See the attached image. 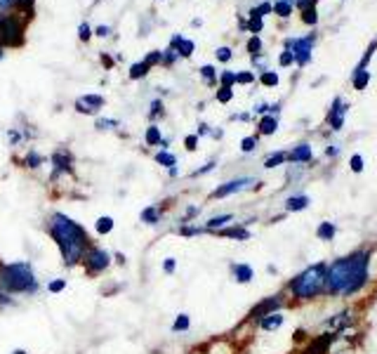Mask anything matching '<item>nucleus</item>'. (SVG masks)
Listing matches in <instances>:
<instances>
[{"mask_svg":"<svg viewBox=\"0 0 377 354\" xmlns=\"http://www.w3.org/2000/svg\"><path fill=\"white\" fill-rule=\"evenodd\" d=\"M210 130H212V128L207 125V123H198V130H196V135H198V137H205V135H210Z\"/></svg>","mask_w":377,"mask_h":354,"instance_id":"obj_57","label":"nucleus"},{"mask_svg":"<svg viewBox=\"0 0 377 354\" xmlns=\"http://www.w3.org/2000/svg\"><path fill=\"white\" fill-rule=\"evenodd\" d=\"M370 279V253L356 250V253L340 257L333 265L326 267V293L328 295H356Z\"/></svg>","mask_w":377,"mask_h":354,"instance_id":"obj_2","label":"nucleus"},{"mask_svg":"<svg viewBox=\"0 0 377 354\" xmlns=\"http://www.w3.org/2000/svg\"><path fill=\"white\" fill-rule=\"evenodd\" d=\"M0 291L22 298H36L41 293V279L31 260L0 262Z\"/></svg>","mask_w":377,"mask_h":354,"instance_id":"obj_3","label":"nucleus"},{"mask_svg":"<svg viewBox=\"0 0 377 354\" xmlns=\"http://www.w3.org/2000/svg\"><path fill=\"white\" fill-rule=\"evenodd\" d=\"M165 116V104H163V100H153L151 102V109H149V121H158V118H163Z\"/></svg>","mask_w":377,"mask_h":354,"instance_id":"obj_33","label":"nucleus"},{"mask_svg":"<svg viewBox=\"0 0 377 354\" xmlns=\"http://www.w3.org/2000/svg\"><path fill=\"white\" fill-rule=\"evenodd\" d=\"M22 165H24V168H29V170H38L41 165H45V156L38 149L31 147V149L26 151V156L22 158Z\"/></svg>","mask_w":377,"mask_h":354,"instance_id":"obj_23","label":"nucleus"},{"mask_svg":"<svg viewBox=\"0 0 377 354\" xmlns=\"http://www.w3.org/2000/svg\"><path fill=\"white\" fill-rule=\"evenodd\" d=\"M83 269H85V274L88 276H102L107 269H111L114 265V253L111 250H107V248H102V246H90L85 250V255H83Z\"/></svg>","mask_w":377,"mask_h":354,"instance_id":"obj_5","label":"nucleus"},{"mask_svg":"<svg viewBox=\"0 0 377 354\" xmlns=\"http://www.w3.org/2000/svg\"><path fill=\"white\" fill-rule=\"evenodd\" d=\"M257 149V137H243L240 139V151L243 154H252Z\"/></svg>","mask_w":377,"mask_h":354,"instance_id":"obj_42","label":"nucleus"},{"mask_svg":"<svg viewBox=\"0 0 377 354\" xmlns=\"http://www.w3.org/2000/svg\"><path fill=\"white\" fill-rule=\"evenodd\" d=\"M104 104H107V100H104L102 95H97V93L81 95V97L74 102L76 111L83 114V116H97L104 109Z\"/></svg>","mask_w":377,"mask_h":354,"instance_id":"obj_8","label":"nucleus"},{"mask_svg":"<svg viewBox=\"0 0 377 354\" xmlns=\"http://www.w3.org/2000/svg\"><path fill=\"white\" fill-rule=\"evenodd\" d=\"M219 83H222V88H231L236 83V74L233 71H222L219 74Z\"/></svg>","mask_w":377,"mask_h":354,"instance_id":"obj_45","label":"nucleus"},{"mask_svg":"<svg viewBox=\"0 0 377 354\" xmlns=\"http://www.w3.org/2000/svg\"><path fill=\"white\" fill-rule=\"evenodd\" d=\"M114 262H116V265H125L128 257L123 255V253H118V250H116V253H114Z\"/></svg>","mask_w":377,"mask_h":354,"instance_id":"obj_62","label":"nucleus"},{"mask_svg":"<svg viewBox=\"0 0 377 354\" xmlns=\"http://www.w3.org/2000/svg\"><path fill=\"white\" fill-rule=\"evenodd\" d=\"M250 186H259V182L255 177H236V179H229V182L219 184L217 189L210 194V198H226V196L240 194V191L250 189Z\"/></svg>","mask_w":377,"mask_h":354,"instance_id":"obj_6","label":"nucleus"},{"mask_svg":"<svg viewBox=\"0 0 377 354\" xmlns=\"http://www.w3.org/2000/svg\"><path fill=\"white\" fill-rule=\"evenodd\" d=\"M229 274L236 283H250L252 279H255V269H252L248 262H231Z\"/></svg>","mask_w":377,"mask_h":354,"instance_id":"obj_14","label":"nucleus"},{"mask_svg":"<svg viewBox=\"0 0 377 354\" xmlns=\"http://www.w3.org/2000/svg\"><path fill=\"white\" fill-rule=\"evenodd\" d=\"M214 236H219V239H231V241H250L252 239V234H250V229L245 227V224H229V227H224V229H219V231H214Z\"/></svg>","mask_w":377,"mask_h":354,"instance_id":"obj_12","label":"nucleus"},{"mask_svg":"<svg viewBox=\"0 0 377 354\" xmlns=\"http://www.w3.org/2000/svg\"><path fill=\"white\" fill-rule=\"evenodd\" d=\"M252 81H255V76H252L250 71H240V74H236V83H240V86H250Z\"/></svg>","mask_w":377,"mask_h":354,"instance_id":"obj_51","label":"nucleus"},{"mask_svg":"<svg viewBox=\"0 0 377 354\" xmlns=\"http://www.w3.org/2000/svg\"><path fill=\"white\" fill-rule=\"evenodd\" d=\"M311 156H314V154H311V147L307 144V142H304V144H297L295 149L288 154V161H290V163L300 165V163H309Z\"/></svg>","mask_w":377,"mask_h":354,"instance_id":"obj_20","label":"nucleus"},{"mask_svg":"<svg viewBox=\"0 0 377 354\" xmlns=\"http://www.w3.org/2000/svg\"><path fill=\"white\" fill-rule=\"evenodd\" d=\"M163 217H165V210H163V205H158V203L144 205V208L139 210V222L146 224V227H158V224L163 222Z\"/></svg>","mask_w":377,"mask_h":354,"instance_id":"obj_11","label":"nucleus"},{"mask_svg":"<svg viewBox=\"0 0 377 354\" xmlns=\"http://www.w3.org/2000/svg\"><path fill=\"white\" fill-rule=\"evenodd\" d=\"M335 234H337V227L333 222H321V224H318V229H316V236L321 241H333Z\"/></svg>","mask_w":377,"mask_h":354,"instance_id":"obj_29","label":"nucleus"},{"mask_svg":"<svg viewBox=\"0 0 377 354\" xmlns=\"http://www.w3.org/2000/svg\"><path fill=\"white\" fill-rule=\"evenodd\" d=\"M78 38H81L83 43H88L90 38H92V29H90V24H81V27H78Z\"/></svg>","mask_w":377,"mask_h":354,"instance_id":"obj_47","label":"nucleus"},{"mask_svg":"<svg viewBox=\"0 0 377 354\" xmlns=\"http://www.w3.org/2000/svg\"><path fill=\"white\" fill-rule=\"evenodd\" d=\"M12 354H29V352H24V350H15V352H12Z\"/></svg>","mask_w":377,"mask_h":354,"instance_id":"obj_63","label":"nucleus"},{"mask_svg":"<svg viewBox=\"0 0 377 354\" xmlns=\"http://www.w3.org/2000/svg\"><path fill=\"white\" fill-rule=\"evenodd\" d=\"M285 161H288V151H274L271 156H266L264 161V168H278V165H283Z\"/></svg>","mask_w":377,"mask_h":354,"instance_id":"obj_30","label":"nucleus"},{"mask_svg":"<svg viewBox=\"0 0 377 354\" xmlns=\"http://www.w3.org/2000/svg\"><path fill=\"white\" fill-rule=\"evenodd\" d=\"M67 286H69V281H67V279H62V276H57V279H50V281H48L45 291L52 293V295H60V293L67 291Z\"/></svg>","mask_w":377,"mask_h":354,"instance_id":"obj_31","label":"nucleus"},{"mask_svg":"<svg viewBox=\"0 0 377 354\" xmlns=\"http://www.w3.org/2000/svg\"><path fill=\"white\" fill-rule=\"evenodd\" d=\"M198 135H186L184 137V147H186V151H196L198 149Z\"/></svg>","mask_w":377,"mask_h":354,"instance_id":"obj_49","label":"nucleus"},{"mask_svg":"<svg viewBox=\"0 0 377 354\" xmlns=\"http://www.w3.org/2000/svg\"><path fill=\"white\" fill-rule=\"evenodd\" d=\"M368 79H370V76H368V71H366V69H363V71H356V76H354V88H356V90H363V88L368 86Z\"/></svg>","mask_w":377,"mask_h":354,"instance_id":"obj_41","label":"nucleus"},{"mask_svg":"<svg viewBox=\"0 0 377 354\" xmlns=\"http://www.w3.org/2000/svg\"><path fill=\"white\" fill-rule=\"evenodd\" d=\"M352 170H354V172H361V170H363V158L359 156V154H356V156H352Z\"/></svg>","mask_w":377,"mask_h":354,"instance_id":"obj_56","label":"nucleus"},{"mask_svg":"<svg viewBox=\"0 0 377 354\" xmlns=\"http://www.w3.org/2000/svg\"><path fill=\"white\" fill-rule=\"evenodd\" d=\"M274 12H276V15H281V17H288L292 12V0H276Z\"/></svg>","mask_w":377,"mask_h":354,"instance_id":"obj_37","label":"nucleus"},{"mask_svg":"<svg viewBox=\"0 0 377 354\" xmlns=\"http://www.w3.org/2000/svg\"><path fill=\"white\" fill-rule=\"evenodd\" d=\"M335 343V336L333 333H326V336H318L309 343V347L304 350V354H328L330 347Z\"/></svg>","mask_w":377,"mask_h":354,"instance_id":"obj_15","label":"nucleus"},{"mask_svg":"<svg viewBox=\"0 0 377 354\" xmlns=\"http://www.w3.org/2000/svg\"><path fill=\"white\" fill-rule=\"evenodd\" d=\"M297 8H300V10H309V8H314V0H297Z\"/></svg>","mask_w":377,"mask_h":354,"instance_id":"obj_61","label":"nucleus"},{"mask_svg":"<svg viewBox=\"0 0 377 354\" xmlns=\"http://www.w3.org/2000/svg\"><path fill=\"white\" fill-rule=\"evenodd\" d=\"M50 163H52V175H50L52 182H57L62 175H71L74 172V156H71L69 149H57L50 156Z\"/></svg>","mask_w":377,"mask_h":354,"instance_id":"obj_7","label":"nucleus"},{"mask_svg":"<svg viewBox=\"0 0 377 354\" xmlns=\"http://www.w3.org/2000/svg\"><path fill=\"white\" fill-rule=\"evenodd\" d=\"M188 328H191V317H188L186 312H179L177 317H174V321H172L170 331L172 333H186Z\"/></svg>","mask_w":377,"mask_h":354,"instance_id":"obj_28","label":"nucleus"},{"mask_svg":"<svg viewBox=\"0 0 377 354\" xmlns=\"http://www.w3.org/2000/svg\"><path fill=\"white\" fill-rule=\"evenodd\" d=\"M344 114H347V104H344L342 100H335L333 111L328 114V123L333 130H340V128L344 125Z\"/></svg>","mask_w":377,"mask_h":354,"instance_id":"obj_19","label":"nucleus"},{"mask_svg":"<svg viewBox=\"0 0 377 354\" xmlns=\"http://www.w3.org/2000/svg\"><path fill=\"white\" fill-rule=\"evenodd\" d=\"M311 43H314V36L304 38V41H290V53L292 57H295V62L300 64V67H304V64L309 62V55H311Z\"/></svg>","mask_w":377,"mask_h":354,"instance_id":"obj_13","label":"nucleus"},{"mask_svg":"<svg viewBox=\"0 0 377 354\" xmlns=\"http://www.w3.org/2000/svg\"><path fill=\"white\" fill-rule=\"evenodd\" d=\"M283 324H285V314L283 312H271V314H266V317H262L257 321V326L262 328V331H266V333L278 331Z\"/></svg>","mask_w":377,"mask_h":354,"instance_id":"obj_16","label":"nucleus"},{"mask_svg":"<svg viewBox=\"0 0 377 354\" xmlns=\"http://www.w3.org/2000/svg\"><path fill=\"white\" fill-rule=\"evenodd\" d=\"M34 5V0H15V8H22V10H29Z\"/></svg>","mask_w":377,"mask_h":354,"instance_id":"obj_60","label":"nucleus"},{"mask_svg":"<svg viewBox=\"0 0 377 354\" xmlns=\"http://www.w3.org/2000/svg\"><path fill=\"white\" fill-rule=\"evenodd\" d=\"M302 19H304V22H307V24H316V10L314 8H309V10H302Z\"/></svg>","mask_w":377,"mask_h":354,"instance_id":"obj_53","label":"nucleus"},{"mask_svg":"<svg viewBox=\"0 0 377 354\" xmlns=\"http://www.w3.org/2000/svg\"><path fill=\"white\" fill-rule=\"evenodd\" d=\"M231 100H233V90L231 88H219L217 90V102H219V104H229Z\"/></svg>","mask_w":377,"mask_h":354,"instance_id":"obj_44","label":"nucleus"},{"mask_svg":"<svg viewBox=\"0 0 377 354\" xmlns=\"http://www.w3.org/2000/svg\"><path fill=\"white\" fill-rule=\"evenodd\" d=\"M160 272L167 274V276H172L174 272H177V257H172V255L163 257V262H160Z\"/></svg>","mask_w":377,"mask_h":354,"instance_id":"obj_36","label":"nucleus"},{"mask_svg":"<svg viewBox=\"0 0 377 354\" xmlns=\"http://www.w3.org/2000/svg\"><path fill=\"white\" fill-rule=\"evenodd\" d=\"M283 208L288 212H300V210H307L309 208V196L304 194H295V196H288L283 203Z\"/></svg>","mask_w":377,"mask_h":354,"instance_id":"obj_22","label":"nucleus"},{"mask_svg":"<svg viewBox=\"0 0 377 354\" xmlns=\"http://www.w3.org/2000/svg\"><path fill=\"white\" fill-rule=\"evenodd\" d=\"M174 231H177L179 236H184V239H193V236H203V234H207L203 224H193V222H188V224H179V227L174 229Z\"/></svg>","mask_w":377,"mask_h":354,"instance_id":"obj_24","label":"nucleus"},{"mask_svg":"<svg viewBox=\"0 0 377 354\" xmlns=\"http://www.w3.org/2000/svg\"><path fill=\"white\" fill-rule=\"evenodd\" d=\"M163 62V53H160V50H151V53H149L146 57H144V64L149 69L151 67H158V64Z\"/></svg>","mask_w":377,"mask_h":354,"instance_id":"obj_38","label":"nucleus"},{"mask_svg":"<svg viewBox=\"0 0 377 354\" xmlns=\"http://www.w3.org/2000/svg\"><path fill=\"white\" fill-rule=\"evenodd\" d=\"M288 291L295 300H314L326 291V265H309L288 283Z\"/></svg>","mask_w":377,"mask_h":354,"instance_id":"obj_4","label":"nucleus"},{"mask_svg":"<svg viewBox=\"0 0 377 354\" xmlns=\"http://www.w3.org/2000/svg\"><path fill=\"white\" fill-rule=\"evenodd\" d=\"M17 305H19V302H17L15 295L0 291V310H8V307H17Z\"/></svg>","mask_w":377,"mask_h":354,"instance_id":"obj_40","label":"nucleus"},{"mask_svg":"<svg viewBox=\"0 0 377 354\" xmlns=\"http://www.w3.org/2000/svg\"><path fill=\"white\" fill-rule=\"evenodd\" d=\"M170 48L177 53V57H191L193 55V50H196V45H193V41H188V38H184L181 34L177 36H172V41H170Z\"/></svg>","mask_w":377,"mask_h":354,"instance_id":"obj_17","label":"nucleus"},{"mask_svg":"<svg viewBox=\"0 0 377 354\" xmlns=\"http://www.w3.org/2000/svg\"><path fill=\"white\" fill-rule=\"evenodd\" d=\"M262 86H266V88H276L278 86V74L276 71H262Z\"/></svg>","mask_w":377,"mask_h":354,"instance_id":"obj_39","label":"nucleus"},{"mask_svg":"<svg viewBox=\"0 0 377 354\" xmlns=\"http://www.w3.org/2000/svg\"><path fill=\"white\" fill-rule=\"evenodd\" d=\"M245 27H248L252 34H259V31H262V27H264V22H262V17H250V22L245 24Z\"/></svg>","mask_w":377,"mask_h":354,"instance_id":"obj_48","label":"nucleus"},{"mask_svg":"<svg viewBox=\"0 0 377 354\" xmlns=\"http://www.w3.org/2000/svg\"><path fill=\"white\" fill-rule=\"evenodd\" d=\"M281 307H283V298L281 295H269V298H264L262 302H257L255 307L250 310V319L252 321H259L262 317H266V314H271V312H281Z\"/></svg>","mask_w":377,"mask_h":354,"instance_id":"obj_9","label":"nucleus"},{"mask_svg":"<svg viewBox=\"0 0 377 354\" xmlns=\"http://www.w3.org/2000/svg\"><path fill=\"white\" fill-rule=\"evenodd\" d=\"M203 212V208L200 205H186L184 212H181V217H179V224H188V222H193L196 217Z\"/></svg>","mask_w":377,"mask_h":354,"instance_id":"obj_32","label":"nucleus"},{"mask_svg":"<svg viewBox=\"0 0 377 354\" xmlns=\"http://www.w3.org/2000/svg\"><path fill=\"white\" fill-rule=\"evenodd\" d=\"M257 130H259V135H274L278 130V118L271 114H264L257 123Z\"/></svg>","mask_w":377,"mask_h":354,"instance_id":"obj_25","label":"nucleus"},{"mask_svg":"<svg viewBox=\"0 0 377 354\" xmlns=\"http://www.w3.org/2000/svg\"><path fill=\"white\" fill-rule=\"evenodd\" d=\"M97 36L109 38V36H111V27H97Z\"/></svg>","mask_w":377,"mask_h":354,"instance_id":"obj_59","label":"nucleus"},{"mask_svg":"<svg viewBox=\"0 0 377 354\" xmlns=\"http://www.w3.org/2000/svg\"><path fill=\"white\" fill-rule=\"evenodd\" d=\"M200 76H203L205 83H214V79H217V71H214V67H210V64H205V67H200Z\"/></svg>","mask_w":377,"mask_h":354,"instance_id":"obj_43","label":"nucleus"},{"mask_svg":"<svg viewBox=\"0 0 377 354\" xmlns=\"http://www.w3.org/2000/svg\"><path fill=\"white\" fill-rule=\"evenodd\" d=\"M233 222V212H222V215H214L210 217L203 227L207 234H214V231H219V229H224V227H229V224Z\"/></svg>","mask_w":377,"mask_h":354,"instance_id":"obj_18","label":"nucleus"},{"mask_svg":"<svg viewBox=\"0 0 377 354\" xmlns=\"http://www.w3.org/2000/svg\"><path fill=\"white\" fill-rule=\"evenodd\" d=\"M95 128L100 132H107V130H116V128H121V121L118 118H97Z\"/></svg>","mask_w":377,"mask_h":354,"instance_id":"obj_34","label":"nucleus"},{"mask_svg":"<svg viewBox=\"0 0 377 354\" xmlns=\"http://www.w3.org/2000/svg\"><path fill=\"white\" fill-rule=\"evenodd\" d=\"M116 227V220L111 215H102V217H97V222H95V231L100 236H109L114 231Z\"/></svg>","mask_w":377,"mask_h":354,"instance_id":"obj_27","label":"nucleus"},{"mask_svg":"<svg viewBox=\"0 0 377 354\" xmlns=\"http://www.w3.org/2000/svg\"><path fill=\"white\" fill-rule=\"evenodd\" d=\"M48 234L52 236V241L57 243V248H60L62 265L69 267V269L81 265L85 250L92 246V239H90L88 229L83 227L81 222H76L71 215L60 212V210L50 212Z\"/></svg>","mask_w":377,"mask_h":354,"instance_id":"obj_1","label":"nucleus"},{"mask_svg":"<svg viewBox=\"0 0 377 354\" xmlns=\"http://www.w3.org/2000/svg\"><path fill=\"white\" fill-rule=\"evenodd\" d=\"M278 62H281V67H288V64L295 62V57H292L290 50H285V53H283L281 57H278Z\"/></svg>","mask_w":377,"mask_h":354,"instance_id":"obj_55","label":"nucleus"},{"mask_svg":"<svg viewBox=\"0 0 377 354\" xmlns=\"http://www.w3.org/2000/svg\"><path fill=\"white\" fill-rule=\"evenodd\" d=\"M160 142H163V130H160L156 123H151L144 130V144L146 147H160Z\"/></svg>","mask_w":377,"mask_h":354,"instance_id":"obj_26","label":"nucleus"},{"mask_svg":"<svg viewBox=\"0 0 377 354\" xmlns=\"http://www.w3.org/2000/svg\"><path fill=\"white\" fill-rule=\"evenodd\" d=\"M352 324H354L352 310H344V312H337V314H333L330 319H326L323 328H326L328 333H333V336H337V333L349 331V326H352Z\"/></svg>","mask_w":377,"mask_h":354,"instance_id":"obj_10","label":"nucleus"},{"mask_svg":"<svg viewBox=\"0 0 377 354\" xmlns=\"http://www.w3.org/2000/svg\"><path fill=\"white\" fill-rule=\"evenodd\" d=\"M153 161L160 165V168H165V170L177 168V156H174L170 149H158V151L153 154Z\"/></svg>","mask_w":377,"mask_h":354,"instance_id":"obj_21","label":"nucleus"},{"mask_svg":"<svg viewBox=\"0 0 377 354\" xmlns=\"http://www.w3.org/2000/svg\"><path fill=\"white\" fill-rule=\"evenodd\" d=\"M177 60H179V57H177V53H174L172 48H167L165 53H163V62H160V64H165V67H172V64L177 62Z\"/></svg>","mask_w":377,"mask_h":354,"instance_id":"obj_50","label":"nucleus"},{"mask_svg":"<svg viewBox=\"0 0 377 354\" xmlns=\"http://www.w3.org/2000/svg\"><path fill=\"white\" fill-rule=\"evenodd\" d=\"M259 50H262V41H259V36H252L250 43H248V53H250L252 57H257Z\"/></svg>","mask_w":377,"mask_h":354,"instance_id":"obj_46","label":"nucleus"},{"mask_svg":"<svg viewBox=\"0 0 377 354\" xmlns=\"http://www.w3.org/2000/svg\"><path fill=\"white\" fill-rule=\"evenodd\" d=\"M3 57H5V53H3V45H0V60H3Z\"/></svg>","mask_w":377,"mask_h":354,"instance_id":"obj_64","label":"nucleus"},{"mask_svg":"<svg viewBox=\"0 0 377 354\" xmlns=\"http://www.w3.org/2000/svg\"><path fill=\"white\" fill-rule=\"evenodd\" d=\"M214 165H217V161H210V163H205L203 168L193 170V172H191V177H200V175H207V172H212V170H214Z\"/></svg>","mask_w":377,"mask_h":354,"instance_id":"obj_52","label":"nucleus"},{"mask_svg":"<svg viewBox=\"0 0 377 354\" xmlns=\"http://www.w3.org/2000/svg\"><path fill=\"white\" fill-rule=\"evenodd\" d=\"M252 111H255V114H266V111H269V104H266V102H259V104H255V109H252Z\"/></svg>","mask_w":377,"mask_h":354,"instance_id":"obj_58","label":"nucleus"},{"mask_svg":"<svg viewBox=\"0 0 377 354\" xmlns=\"http://www.w3.org/2000/svg\"><path fill=\"white\" fill-rule=\"evenodd\" d=\"M214 55H217L219 62H229V60H231V50H229V48H219Z\"/></svg>","mask_w":377,"mask_h":354,"instance_id":"obj_54","label":"nucleus"},{"mask_svg":"<svg viewBox=\"0 0 377 354\" xmlns=\"http://www.w3.org/2000/svg\"><path fill=\"white\" fill-rule=\"evenodd\" d=\"M146 74H149V67L144 62H137V64H132V67H130V79H132V81H142Z\"/></svg>","mask_w":377,"mask_h":354,"instance_id":"obj_35","label":"nucleus"}]
</instances>
